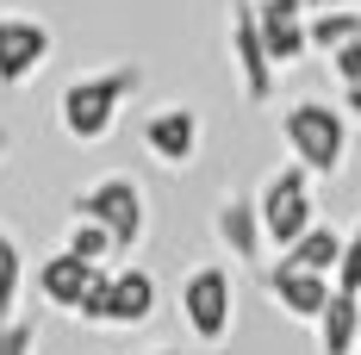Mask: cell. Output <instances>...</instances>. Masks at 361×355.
<instances>
[{"instance_id":"15","label":"cell","mask_w":361,"mask_h":355,"mask_svg":"<svg viewBox=\"0 0 361 355\" xmlns=\"http://www.w3.org/2000/svg\"><path fill=\"white\" fill-rule=\"evenodd\" d=\"M343 243H349V237H336L330 224H312V231H305L293 249H281V262H293V268H312V275H336Z\"/></svg>"},{"instance_id":"13","label":"cell","mask_w":361,"mask_h":355,"mask_svg":"<svg viewBox=\"0 0 361 355\" xmlns=\"http://www.w3.org/2000/svg\"><path fill=\"white\" fill-rule=\"evenodd\" d=\"M355 337H361V293H330V306L318 312V349L324 355H355Z\"/></svg>"},{"instance_id":"25","label":"cell","mask_w":361,"mask_h":355,"mask_svg":"<svg viewBox=\"0 0 361 355\" xmlns=\"http://www.w3.org/2000/svg\"><path fill=\"white\" fill-rule=\"evenodd\" d=\"M6 150H13V138H6V131H0V162H6Z\"/></svg>"},{"instance_id":"23","label":"cell","mask_w":361,"mask_h":355,"mask_svg":"<svg viewBox=\"0 0 361 355\" xmlns=\"http://www.w3.org/2000/svg\"><path fill=\"white\" fill-rule=\"evenodd\" d=\"M343 112H349V119L361 125V88H343Z\"/></svg>"},{"instance_id":"14","label":"cell","mask_w":361,"mask_h":355,"mask_svg":"<svg viewBox=\"0 0 361 355\" xmlns=\"http://www.w3.org/2000/svg\"><path fill=\"white\" fill-rule=\"evenodd\" d=\"M156 318V281L144 268H112V324L131 330V324Z\"/></svg>"},{"instance_id":"28","label":"cell","mask_w":361,"mask_h":355,"mask_svg":"<svg viewBox=\"0 0 361 355\" xmlns=\"http://www.w3.org/2000/svg\"><path fill=\"white\" fill-rule=\"evenodd\" d=\"M355 355H361V337H355Z\"/></svg>"},{"instance_id":"7","label":"cell","mask_w":361,"mask_h":355,"mask_svg":"<svg viewBox=\"0 0 361 355\" xmlns=\"http://www.w3.org/2000/svg\"><path fill=\"white\" fill-rule=\"evenodd\" d=\"M231 63H237V81H243V100H250V107H268L281 69H274V56H268V37H262L255 6H231Z\"/></svg>"},{"instance_id":"5","label":"cell","mask_w":361,"mask_h":355,"mask_svg":"<svg viewBox=\"0 0 361 355\" xmlns=\"http://www.w3.org/2000/svg\"><path fill=\"white\" fill-rule=\"evenodd\" d=\"M262 224H268V243L274 249H293L312 224H318V200H312V169L305 162H293V169H281V175L268 181L262 193Z\"/></svg>"},{"instance_id":"4","label":"cell","mask_w":361,"mask_h":355,"mask_svg":"<svg viewBox=\"0 0 361 355\" xmlns=\"http://www.w3.org/2000/svg\"><path fill=\"white\" fill-rule=\"evenodd\" d=\"M180 318L187 330L218 349L224 337H231V318H237V287H231V268H212V262H200L187 281H180Z\"/></svg>"},{"instance_id":"26","label":"cell","mask_w":361,"mask_h":355,"mask_svg":"<svg viewBox=\"0 0 361 355\" xmlns=\"http://www.w3.org/2000/svg\"><path fill=\"white\" fill-rule=\"evenodd\" d=\"M149 355H180V349H149Z\"/></svg>"},{"instance_id":"20","label":"cell","mask_w":361,"mask_h":355,"mask_svg":"<svg viewBox=\"0 0 361 355\" xmlns=\"http://www.w3.org/2000/svg\"><path fill=\"white\" fill-rule=\"evenodd\" d=\"M0 355H37V318H0Z\"/></svg>"},{"instance_id":"6","label":"cell","mask_w":361,"mask_h":355,"mask_svg":"<svg viewBox=\"0 0 361 355\" xmlns=\"http://www.w3.org/2000/svg\"><path fill=\"white\" fill-rule=\"evenodd\" d=\"M50 50H56V37L37 13H13V6L0 13V88H25L50 63Z\"/></svg>"},{"instance_id":"19","label":"cell","mask_w":361,"mask_h":355,"mask_svg":"<svg viewBox=\"0 0 361 355\" xmlns=\"http://www.w3.org/2000/svg\"><path fill=\"white\" fill-rule=\"evenodd\" d=\"M75 318L94 324V330H112V268L94 275V287H87V293H81V306H75Z\"/></svg>"},{"instance_id":"17","label":"cell","mask_w":361,"mask_h":355,"mask_svg":"<svg viewBox=\"0 0 361 355\" xmlns=\"http://www.w3.org/2000/svg\"><path fill=\"white\" fill-rule=\"evenodd\" d=\"M63 249H75L81 262H100V268L118 255V243H112V231L100 224V218H69V237H63Z\"/></svg>"},{"instance_id":"18","label":"cell","mask_w":361,"mask_h":355,"mask_svg":"<svg viewBox=\"0 0 361 355\" xmlns=\"http://www.w3.org/2000/svg\"><path fill=\"white\" fill-rule=\"evenodd\" d=\"M19 293H25V255L0 231V318H19Z\"/></svg>"},{"instance_id":"12","label":"cell","mask_w":361,"mask_h":355,"mask_svg":"<svg viewBox=\"0 0 361 355\" xmlns=\"http://www.w3.org/2000/svg\"><path fill=\"white\" fill-rule=\"evenodd\" d=\"M94 275H100V262H81L75 249H56V255L37 262V299L56 306V312H75L81 293L94 287Z\"/></svg>"},{"instance_id":"24","label":"cell","mask_w":361,"mask_h":355,"mask_svg":"<svg viewBox=\"0 0 361 355\" xmlns=\"http://www.w3.org/2000/svg\"><path fill=\"white\" fill-rule=\"evenodd\" d=\"M312 13H324V6H355V0H305Z\"/></svg>"},{"instance_id":"9","label":"cell","mask_w":361,"mask_h":355,"mask_svg":"<svg viewBox=\"0 0 361 355\" xmlns=\"http://www.w3.org/2000/svg\"><path fill=\"white\" fill-rule=\"evenodd\" d=\"M144 150L162 169H187L200 156V112L193 107H156L144 119Z\"/></svg>"},{"instance_id":"11","label":"cell","mask_w":361,"mask_h":355,"mask_svg":"<svg viewBox=\"0 0 361 355\" xmlns=\"http://www.w3.org/2000/svg\"><path fill=\"white\" fill-rule=\"evenodd\" d=\"M212 237L237 262H255L262 255V243H268V224H262V200H250V193H224L212 212Z\"/></svg>"},{"instance_id":"10","label":"cell","mask_w":361,"mask_h":355,"mask_svg":"<svg viewBox=\"0 0 361 355\" xmlns=\"http://www.w3.org/2000/svg\"><path fill=\"white\" fill-rule=\"evenodd\" d=\"M255 19H262V37H268V56H274V69H287L299 63L305 50H312V6L305 0H255Z\"/></svg>"},{"instance_id":"1","label":"cell","mask_w":361,"mask_h":355,"mask_svg":"<svg viewBox=\"0 0 361 355\" xmlns=\"http://www.w3.org/2000/svg\"><path fill=\"white\" fill-rule=\"evenodd\" d=\"M144 88V69L137 63H112L100 75H81L63 88V100H56V125H63V138L69 143H106L118 131V112L125 100Z\"/></svg>"},{"instance_id":"22","label":"cell","mask_w":361,"mask_h":355,"mask_svg":"<svg viewBox=\"0 0 361 355\" xmlns=\"http://www.w3.org/2000/svg\"><path fill=\"white\" fill-rule=\"evenodd\" d=\"M330 281L343 287V293H361V237L343 243V262H336V275H330Z\"/></svg>"},{"instance_id":"3","label":"cell","mask_w":361,"mask_h":355,"mask_svg":"<svg viewBox=\"0 0 361 355\" xmlns=\"http://www.w3.org/2000/svg\"><path fill=\"white\" fill-rule=\"evenodd\" d=\"M69 212L75 218H100L112 231V243H118V255H131V249L144 243V231H149V200H144V187L125 181V175H106V181H94V187H81L69 200Z\"/></svg>"},{"instance_id":"21","label":"cell","mask_w":361,"mask_h":355,"mask_svg":"<svg viewBox=\"0 0 361 355\" xmlns=\"http://www.w3.org/2000/svg\"><path fill=\"white\" fill-rule=\"evenodd\" d=\"M330 75H336L343 88H361V37H349V44L330 50Z\"/></svg>"},{"instance_id":"2","label":"cell","mask_w":361,"mask_h":355,"mask_svg":"<svg viewBox=\"0 0 361 355\" xmlns=\"http://www.w3.org/2000/svg\"><path fill=\"white\" fill-rule=\"evenodd\" d=\"M281 138H287L293 162H305L312 175H343V162H349V112L324 107V100H293L281 112Z\"/></svg>"},{"instance_id":"16","label":"cell","mask_w":361,"mask_h":355,"mask_svg":"<svg viewBox=\"0 0 361 355\" xmlns=\"http://www.w3.org/2000/svg\"><path fill=\"white\" fill-rule=\"evenodd\" d=\"M312 25V50H336V44H349V37H361V13L355 6H324V13H312L305 19Z\"/></svg>"},{"instance_id":"8","label":"cell","mask_w":361,"mask_h":355,"mask_svg":"<svg viewBox=\"0 0 361 355\" xmlns=\"http://www.w3.org/2000/svg\"><path fill=\"white\" fill-rule=\"evenodd\" d=\"M262 287H268V299H274L287 318H305V324H318V312H324L330 293H336V281H330V275L293 268V262H274V268L262 275Z\"/></svg>"},{"instance_id":"27","label":"cell","mask_w":361,"mask_h":355,"mask_svg":"<svg viewBox=\"0 0 361 355\" xmlns=\"http://www.w3.org/2000/svg\"><path fill=\"white\" fill-rule=\"evenodd\" d=\"M355 237H361V218H355Z\"/></svg>"}]
</instances>
